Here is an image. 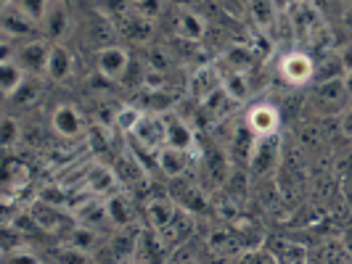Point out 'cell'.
I'll list each match as a JSON object with an SVG mask.
<instances>
[{
    "label": "cell",
    "mask_w": 352,
    "mask_h": 264,
    "mask_svg": "<svg viewBox=\"0 0 352 264\" xmlns=\"http://www.w3.org/2000/svg\"><path fill=\"white\" fill-rule=\"evenodd\" d=\"M313 108L323 117H342V111L350 106V93H347V85H344V77H336V80H323V82H316L313 88Z\"/></svg>",
    "instance_id": "cell-1"
},
{
    "label": "cell",
    "mask_w": 352,
    "mask_h": 264,
    "mask_svg": "<svg viewBox=\"0 0 352 264\" xmlns=\"http://www.w3.org/2000/svg\"><path fill=\"white\" fill-rule=\"evenodd\" d=\"M53 40L45 35H37L32 40H24L16 45V58L21 64V69L27 71L30 77H45L48 74V61H51Z\"/></svg>",
    "instance_id": "cell-2"
},
{
    "label": "cell",
    "mask_w": 352,
    "mask_h": 264,
    "mask_svg": "<svg viewBox=\"0 0 352 264\" xmlns=\"http://www.w3.org/2000/svg\"><path fill=\"white\" fill-rule=\"evenodd\" d=\"M0 29L6 40H14V43H24V40H32V37L43 35L40 24L35 19H30L24 11H19L11 0L3 3V14H0Z\"/></svg>",
    "instance_id": "cell-3"
},
{
    "label": "cell",
    "mask_w": 352,
    "mask_h": 264,
    "mask_svg": "<svg viewBox=\"0 0 352 264\" xmlns=\"http://www.w3.org/2000/svg\"><path fill=\"white\" fill-rule=\"evenodd\" d=\"M130 138H133L135 145H141L143 151H148L151 156H157L159 151L164 148V117L143 111V117L130 130Z\"/></svg>",
    "instance_id": "cell-4"
},
{
    "label": "cell",
    "mask_w": 352,
    "mask_h": 264,
    "mask_svg": "<svg viewBox=\"0 0 352 264\" xmlns=\"http://www.w3.org/2000/svg\"><path fill=\"white\" fill-rule=\"evenodd\" d=\"M278 71H281V77L289 82V85L305 88V85L316 82V58H313L310 53L292 51L281 58Z\"/></svg>",
    "instance_id": "cell-5"
},
{
    "label": "cell",
    "mask_w": 352,
    "mask_h": 264,
    "mask_svg": "<svg viewBox=\"0 0 352 264\" xmlns=\"http://www.w3.org/2000/svg\"><path fill=\"white\" fill-rule=\"evenodd\" d=\"M281 158V141H278V132L273 135H257V143H254V151H252V158H249V169L252 175L265 177L276 169Z\"/></svg>",
    "instance_id": "cell-6"
},
{
    "label": "cell",
    "mask_w": 352,
    "mask_h": 264,
    "mask_svg": "<svg viewBox=\"0 0 352 264\" xmlns=\"http://www.w3.org/2000/svg\"><path fill=\"white\" fill-rule=\"evenodd\" d=\"M133 64V56L124 51L122 45H104L96 53V69L104 74L106 80H122Z\"/></svg>",
    "instance_id": "cell-7"
},
{
    "label": "cell",
    "mask_w": 352,
    "mask_h": 264,
    "mask_svg": "<svg viewBox=\"0 0 352 264\" xmlns=\"http://www.w3.org/2000/svg\"><path fill=\"white\" fill-rule=\"evenodd\" d=\"M164 117V145L173 148H183V151H196V135L191 124L186 122L177 111H162Z\"/></svg>",
    "instance_id": "cell-8"
},
{
    "label": "cell",
    "mask_w": 352,
    "mask_h": 264,
    "mask_svg": "<svg viewBox=\"0 0 352 264\" xmlns=\"http://www.w3.org/2000/svg\"><path fill=\"white\" fill-rule=\"evenodd\" d=\"M51 127L58 138L74 141V138H80V135L85 132V119H82V114H80L72 104H61L53 108Z\"/></svg>",
    "instance_id": "cell-9"
},
{
    "label": "cell",
    "mask_w": 352,
    "mask_h": 264,
    "mask_svg": "<svg viewBox=\"0 0 352 264\" xmlns=\"http://www.w3.org/2000/svg\"><path fill=\"white\" fill-rule=\"evenodd\" d=\"M43 35L53 40V43H61L64 37L69 35L72 29V16H69V8L64 5V0H51L45 16H43V24H40Z\"/></svg>",
    "instance_id": "cell-10"
},
{
    "label": "cell",
    "mask_w": 352,
    "mask_h": 264,
    "mask_svg": "<svg viewBox=\"0 0 352 264\" xmlns=\"http://www.w3.org/2000/svg\"><path fill=\"white\" fill-rule=\"evenodd\" d=\"M244 122L249 124V130L254 135H273L281 127V111L273 104H254L247 111Z\"/></svg>",
    "instance_id": "cell-11"
},
{
    "label": "cell",
    "mask_w": 352,
    "mask_h": 264,
    "mask_svg": "<svg viewBox=\"0 0 352 264\" xmlns=\"http://www.w3.org/2000/svg\"><path fill=\"white\" fill-rule=\"evenodd\" d=\"M85 188L93 195H111L120 191V177L111 167L106 164H93L88 172H85Z\"/></svg>",
    "instance_id": "cell-12"
},
{
    "label": "cell",
    "mask_w": 352,
    "mask_h": 264,
    "mask_svg": "<svg viewBox=\"0 0 352 264\" xmlns=\"http://www.w3.org/2000/svg\"><path fill=\"white\" fill-rule=\"evenodd\" d=\"M194 154L191 151H183V148H173V145H164L157 154V164L162 169V175L170 177V180H177L188 172V164H191Z\"/></svg>",
    "instance_id": "cell-13"
},
{
    "label": "cell",
    "mask_w": 352,
    "mask_h": 264,
    "mask_svg": "<svg viewBox=\"0 0 352 264\" xmlns=\"http://www.w3.org/2000/svg\"><path fill=\"white\" fill-rule=\"evenodd\" d=\"M104 209H106V217H109V225H111V228L124 230L127 225H133V204H130V198H127L122 191L106 195Z\"/></svg>",
    "instance_id": "cell-14"
},
{
    "label": "cell",
    "mask_w": 352,
    "mask_h": 264,
    "mask_svg": "<svg viewBox=\"0 0 352 264\" xmlns=\"http://www.w3.org/2000/svg\"><path fill=\"white\" fill-rule=\"evenodd\" d=\"M180 209H177V201L173 198H151L146 204V217H148V225L157 230H164L173 219H175Z\"/></svg>",
    "instance_id": "cell-15"
},
{
    "label": "cell",
    "mask_w": 352,
    "mask_h": 264,
    "mask_svg": "<svg viewBox=\"0 0 352 264\" xmlns=\"http://www.w3.org/2000/svg\"><path fill=\"white\" fill-rule=\"evenodd\" d=\"M74 74V56H72L69 48H64L61 43H53L51 51V61H48V80L53 82H64Z\"/></svg>",
    "instance_id": "cell-16"
},
{
    "label": "cell",
    "mask_w": 352,
    "mask_h": 264,
    "mask_svg": "<svg viewBox=\"0 0 352 264\" xmlns=\"http://www.w3.org/2000/svg\"><path fill=\"white\" fill-rule=\"evenodd\" d=\"M27 80H30V74L21 69V64H19L16 58H6V61H0V93H3L6 101H8V98H11Z\"/></svg>",
    "instance_id": "cell-17"
},
{
    "label": "cell",
    "mask_w": 352,
    "mask_h": 264,
    "mask_svg": "<svg viewBox=\"0 0 352 264\" xmlns=\"http://www.w3.org/2000/svg\"><path fill=\"white\" fill-rule=\"evenodd\" d=\"M254 143H257V135L249 130L247 122H241L233 130V135H230V158L239 161V164H249Z\"/></svg>",
    "instance_id": "cell-18"
},
{
    "label": "cell",
    "mask_w": 352,
    "mask_h": 264,
    "mask_svg": "<svg viewBox=\"0 0 352 264\" xmlns=\"http://www.w3.org/2000/svg\"><path fill=\"white\" fill-rule=\"evenodd\" d=\"M207 32V21L196 11H180L175 19V35L186 43H199Z\"/></svg>",
    "instance_id": "cell-19"
},
{
    "label": "cell",
    "mask_w": 352,
    "mask_h": 264,
    "mask_svg": "<svg viewBox=\"0 0 352 264\" xmlns=\"http://www.w3.org/2000/svg\"><path fill=\"white\" fill-rule=\"evenodd\" d=\"M220 85H223V77L212 69V67H201V69H196V74L191 77V95L201 104V101H204L210 93H214Z\"/></svg>",
    "instance_id": "cell-20"
},
{
    "label": "cell",
    "mask_w": 352,
    "mask_h": 264,
    "mask_svg": "<svg viewBox=\"0 0 352 264\" xmlns=\"http://www.w3.org/2000/svg\"><path fill=\"white\" fill-rule=\"evenodd\" d=\"M98 243H101V230L88 228L82 222H77L74 228H69V246H74L77 251H82V254L90 256L98 248Z\"/></svg>",
    "instance_id": "cell-21"
},
{
    "label": "cell",
    "mask_w": 352,
    "mask_h": 264,
    "mask_svg": "<svg viewBox=\"0 0 352 264\" xmlns=\"http://www.w3.org/2000/svg\"><path fill=\"white\" fill-rule=\"evenodd\" d=\"M223 88L228 93L236 104H244L249 98V82H247V71H233L230 69L223 77Z\"/></svg>",
    "instance_id": "cell-22"
},
{
    "label": "cell",
    "mask_w": 352,
    "mask_h": 264,
    "mask_svg": "<svg viewBox=\"0 0 352 264\" xmlns=\"http://www.w3.org/2000/svg\"><path fill=\"white\" fill-rule=\"evenodd\" d=\"M19 143H21V124L16 122V117L6 114L3 122H0V145H3L6 151H11Z\"/></svg>",
    "instance_id": "cell-23"
},
{
    "label": "cell",
    "mask_w": 352,
    "mask_h": 264,
    "mask_svg": "<svg viewBox=\"0 0 352 264\" xmlns=\"http://www.w3.org/2000/svg\"><path fill=\"white\" fill-rule=\"evenodd\" d=\"M336 77H344V67H342L339 53H336V56H326L320 64H316V82L336 80Z\"/></svg>",
    "instance_id": "cell-24"
},
{
    "label": "cell",
    "mask_w": 352,
    "mask_h": 264,
    "mask_svg": "<svg viewBox=\"0 0 352 264\" xmlns=\"http://www.w3.org/2000/svg\"><path fill=\"white\" fill-rule=\"evenodd\" d=\"M3 185H6V195H11L16 188L27 185V169L16 164V161H8L6 164V177H3Z\"/></svg>",
    "instance_id": "cell-25"
},
{
    "label": "cell",
    "mask_w": 352,
    "mask_h": 264,
    "mask_svg": "<svg viewBox=\"0 0 352 264\" xmlns=\"http://www.w3.org/2000/svg\"><path fill=\"white\" fill-rule=\"evenodd\" d=\"M143 117V111L138 106H120L117 108V117H114V124L122 130L124 135H130V130L135 127V122Z\"/></svg>",
    "instance_id": "cell-26"
},
{
    "label": "cell",
    "mask_w": 352,
    "mask_h": 264,
    "mask_svg": "<svg viewBox=\"0 0 352 264\" xmlns=\"http://www.w3.org/2000/svg\"><path fill=\"white\" fill-rule=\"evenodd\" d=\"M37 80H40V77H30L8 101H16L19 106H32L37 98H40V85H37Z\"/></svg>",
    "instance_id": "cell-27"
},
{
    "label": "cell",
    "mask_w": 352,
    "mask_h": 264,
    "mask_svg": "<svg viewBox=\"0 0 352 264\" xmlns=\"http://www.w3.org/2000/svg\"><path fill=\"white\" fill-rule=\"evenodd\" d=\"M146 67L167 74V71L173 69V56L164 51V48H159V45L157 48H148V51H146Z\"/></svg>",
    "instance_id": "cell-28"
},
{
    "label": "cell",
    "mask_w": 352,
    "mask_h": 264,
    "mask_svg": "<svg viewBox=\"0 0 352 264\" xmlns=\"http://www.w3.org/2000/svg\"><path fill=\"white\" fill-rule=\"evenodd\" d=\"M228 64L233 71H249L252 64H254V53L249 51V48H244V45H236L228 53Z\"/></svg>",
    "instance_id": "cell-29"
},
{
    "label": "cell",
    "mask_w": 352,
    "mask_h": 264,
    "mask_svg": "<svg viewBox=\"0 0 352 264\" xmlns=\"http://www.w3.org/2000/svg\"><path fill=\"white\" fill-rule=\"evenodd\" d=\"M11 3L16 5L19 11H24L30 19H35L37 24H43V16H45V11L51 5V0H11Z\"/></svg>",
    "instance_id": "cell-30"
},
{
    "label": "cell",
    "mask_w": 352,
    "mask_h": 264,
    "mask_svg": "<svg viewBox=\"0 0 352 264\" xmlns=\"http://www.w3.org/2000/svg\"><path fill=\"white\" fill-rule=\"evenodd\" d=\"M252 14H254V21L263 29H267L273 24V19H276V5H273V0H254L252 3Z\"/></svg>",
    "instance_id": "cell-31"
},
{
    "label": "cell",
    "mask_w": 352,
    "mask_h": 264,
    "mask_svg": "<svg viewBox=\"0 0 352 264\" xmlns=\"http://www.w3.org/2000/svg\"><path fill=\"white\" fill-rule=\"evenodd\" d=\"M3 262H6V264H14V262L37 264V262H40V256H35V254H32L27 246H16V248H6V251H3Z\"/></svg>",
    "instance_id": "cell-32"
},
{
    "label": "cell",
    "mask_w": 352,
    "mask_h": 264,
    "mask_svg": "<svg viewBox=\"0 0 352 264\" xmlns=\"http://www.w3.org/2000/svg\"><path fill=\"white\" fill-rule=\"evenodd\" d=\"M164 8V0H133V11L146 19H157Z\"/></svg>",
    "instance_id": "cell-33"
},
{
    "label": "cell",
    "mask_w": 352,
    "mask_h": 264,
    "mask_svg": "<svg viewBox=\"0 0 352 264\" xmlns=\"http://www.w3.org/2000/svg\"><path fill=\"white\" fill-rule=\"evenodd\" d=\"M339 127H342V132H344L347 138H352V101H350V106L342 111V117H339Z\"/></svg>",
    "instance_id": "cell-34"
},
{
    "label": "cell",
    "mask_w": 352,
    "mask_h": 264,
    "mask_svg": "<svg viewBox=\"0 0 352 264\" xmlns=\"http://www.w3.org/2000/svg\"><path fill=\"white\" fill-rule=\"evenodd\" d=\"M339 58H342V67H344V74L352 71V40L339 51Z\"/></svg>",
    "instance_id": "cell-35"
},
{
    "label": "cell",
    "mask_w": 352,
    "mask_h": 264,
    "mask_svg": "<svg viewBox=\"0 0 352 264\" xmlns=\"http://www.w3.org/2000/svg\"><path fill=\"white\" fill-rule=\"evenodd\" d=\"M339 19H342V27H344V29L352 35V3L342 5V16H339Z\"/></svg>",
    "instance_id": "cell-36"
},
{
    "label": "cell",
    "mask_w": 352,
    "mask_h": 264,
    "mask_svg": "<svg viewBox=\"0 0 352 264\" xmlns=\"http://www.w3.org/2000/svg\"><path fill=\"white\" fill-rule=\"evenodd\" d=\"M344 85H347V93H350V98H352V71L344 74Z\"/></svg>",
    "instance_id": "cell-37"
},
{
    "label": "cell",
    "mask_w": 352,
    "mask_h": 264,
    "mask_svg": "<svg viewBox=\"0 0 352 264\" xmlns=\"http://www.w3.org/2000/svg\"><path fill=\"white\" fill-rule=\"evenodd\" d=\"M339 3H342V5H347V3H352V0H339Z\"/></svg>",
    "instance_id": "cell-38"
}]
</instances>
